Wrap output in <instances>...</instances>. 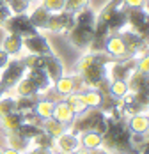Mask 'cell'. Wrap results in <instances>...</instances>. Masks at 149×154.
I'll use <instances>...</instances> for the list:
<instances>
[{
	"mask_svg": "<svg viewBox=\"0 0 149 154\" xmlns=\"http://www.w3.org/2000/svg\"><path fill=\"white\" fill-rule=\"evenodd\" d=\"M114 62L112 57H108L105 51H89L82 55L76 62V73L82 76L85 85L89 89H96V85L106 78L108 66Z\"/></svg>",
	"mask_w": 149,
	"mask_h": 154,
	"instance_id": "cell-1",
	"label": "cell"
},
{
	"mask_svg": "<svg viewBox=\"0 0 149 154\" xmlns=\"http://www.w3.org/2000/svg\"><path fill=\"white\" fill-rule=\"evenodd\" d=\"M94 23H96V11L85 7L74 13V23L71 30L68 32V39L74 48L87 50L94 37Z\"/></svg>",
	"mask_w": 149,
	"mask_h": 154,
	"instance_id": "cell-2",
	"label": "cell"
},
{
	"mask_svg": "<svg viewBox=\"0 0 149 154\" xmlns=\"http://www.w3.org/2000/svg\"><path fill=\"white\" fill-rule=\"evenodd\" d=\"M96 18L106 25L110 34L121 32L122 29H126L128 7L124 5L122 0H110L108 4H105L100 9V13H96Z\"/></svg>",
	"mask_w": 149,
	"mask_h": 154,
	"instance_id": "cell-3",
	"label": "cell"
},
{
	"mask_svg": "<svg viewBox=\"0 0 149 154\" xmlns=\"http://www.w3.org/2000/svg\"><path fill=\"white\" fill-rule=\"evenodd\" d=\"M108 126V119L105 117L103 110L100 108H87L80 115H74V121L71 122V131L76 135H82L85 131H98L103 135Z\"/></svg>",
	"mask_w": 149,
	"mask_h": 154,
	"instance_id": "cell-4",
	"label": "cell"
},
{
	"mask_svg": "<svg viewBox=\"0 0 149 154\" xmlns=\"http://www.w3.org/2000/svg\"><path fill=\"white\" fill-rule=\"evenodd\" d=\"M27 75V67L21 62V59H13L9 60L2 69H0V87L9 92L16 87V83Z\"/></svg>",
	"mask_w": 149,
	"mask_h": 154,
	"instance_id": "cell-5",
	"label": "cell"
},
{
	"mask_svg": "<svg viewBox=\"0 0 149 154\" xmlns=\"http://www.w3.org/2000/svg\"><path fill=\"white\" fill-rule=\"evenodd\" d=\"M2 29L7 32V34H18V35H21V37L34 35V34L37 32L34 29V25L30 23L27 13H23V14H11L5 20V23L2 25Z\"/></svg>",
	"mask_w": 149,
	"mask_h": 154,
	"instance_id": "cell-6",
	"label": "cell"
},
{
	"mask_svg": "<svg viewBox=\"0 0 149 154\" xmlns=\"http://www.w3.org/2000/svg\"><path fill=\"white\" fill-rule=\"evenodd\" d=\"M103 51L108 57H112L114 60L133 59V57H130V53L126 50V45H124V41H122L119 32H114V34L106 35V39H105V43H103Z\"/></svg>",
	"mask_w": 149,
	"mask_h": 154,
	"instance_id": "cell-7",
	"label": "cell"
},
{
	"mask_svg": "<svg viewBox=\"0 0 149 154\" xmlns=\"http://www.w3.org/2000/svg\"><path fill=\"white\" fill-rule=\"evenodd\" d=\"M126 29L138 34L140 37L147 39V11L144 9H128Z\"/></svg>",
	"mask_w": 149,
	"mask_h": 154,
	"instance_id": "cell-8",
	"label": "cell"
},
{
	"mask_svg": "<svg viewBox=\"0 0 149 154\" xmlns=\"http://www.w3.org/2000/svg\"><path fill=\"white\" fill-rule=\"evenodd\" d=\"M74 23V14L69 11H60V13H52L46 23V30L55 32V34H68Z\"/></svg>",
	"mask_w": 149,
	"mask_h": 154,
	"instance_id": "cell-9",
	"label": "cell"
},
{
	"mask_svg": "<svg viewBox=\"0 0 149 154\" xmlns=\"http://www.w3.org/2000/svg\"><path fill=\"white\" fill-rule=\"evenodd\" d=\"M23 50H27L32 55H41V57H46V55L53 53L50 43H48V39H46L41 32H36L34 35L23 37Z\"/></svg>",
	"mask_w": 149,
	"mask_h": 154,
	"instance_id": "cell-10",
	"label": "cell"
},
{
	"mask_svg": "<svg viewBox=\"0 0 149 154\" xmlns=\"http://www.w3.org/2000/svg\"><path fill=\"white\" fill-rule=\"evenodd\" d=\"M80 135L73 133L71 129L64 131L57 138H53V151L57 149V152H74L76 149H80Z\"/></svg>",
	"mask_w": 149,
	"mask_h": 154,
	"instance_id": "cell-11",
	"label": "cell"
},
{
	"mask_svg": "<svg viewBox=\"0 0 149 154\" xmlns=\"http://www.w3.org/2000/svg\"><path fill=\"white\" fill-rule=\"evenodd\" d=\"M43 69H45V73L48 75L52 85L64 75V66H62L60 59L55 55V53H50V55L43 57Z\"/></svg>",
	"mask_w": 149,
	"mask_h": 154,
	"instance_id": "cell-12",
	"label": "cell"
},
{
	"mask_svg": "<svg viewBox=\"0 0 149 154\" xmlns=\"http://www.w3.org/2000/svg\"><path fill=\"white\" fill-rule=\"evenodd\" d=\"M29 14V20L30 23L34 25V29L37 32H43L46 30V23H48V18H50V11L48 9H45L41 4H36L34 7H32V11L30 13H27Z\"/></svg>",
	"mask_w": 149,
	"mask_h": 154,
	"instance_id": "cell-13",
	"label": "cell"
},
{
	"mask_svg": "<svg viewBox=\"0 0 149 154\" xmlns=\"http://www.w3.org/2000/svg\"><path fill=\"white\" fill-rule=\"evenodd\" d=\"M2 50L9 55V57H18L21 51H23V37L18 35V34H7L4 37V43H2Z\"/></svg>",
	"mask_w": 149,
	"mask_h": 154,
	"instance_id": "cell-14",
	"label": "cell"
},
{
	"mask_svg": "<svg viewBox=\"0 0 149 154\" xmlns=\"http://www.w3.org/2000/svg\"><path fill=\"white\" fill-rule=\"evenodd\" d=\"M7 145L18 152H27L32 147V140L23 137L20 131H7Z\"/></svg>",
	"mask_w": 149,
	"mask_h": 154,
	"instance_id": "cell-15",
	"label": "cell"
},
{
	"mask_svg": "<svg viewBox=\"0 0 149 154\" xmlns=\"http://www.w3.org/2000/svg\"><path fill=\"white\" fill-rule=\"evenodd\" d=\"M128 128H130L132 133H138V135L147 133V128H149L147 112H138V113L130 115V119H128Z\"/></svg>",
	"mask_w": 149,
	"mask_h": 154,
	"instance_id": "cell-16",
	"label": "cell"
},
{
	"mask_svg": "<svg viewBox=\"0 0 149 154\" xmlns=\"http://www.w3.org/2000/svg\"><path fill=\"white\" fill-rule=\"evenodd\" d=\"M52 117H53L55 121H59V122L66 124L68 128H69L71 122L74 121L73 110L68 106V103H66V101H59V103H55V105H53V113H52Z\"/></svg>",
	"mask_w": 149,
	"mask_h": 154,
	"instance_id": "cell-17",
	"label": "cell"
},
{
	"mask_svg": "<svg viewBox=\"0 0 149 154\" xmlns=\"http://www.w3.org/2000/svg\"><path fill=\"white\" fill-rule=\"evenodd\" d=\"M27 76L36 83V87L39 89V92H45L46 89L52 87V82H50V78H48V75L45 73L43 67H39V69H29Z\"/></svg>",
	"mask_w": 149,
	"mask_h": 154,
	"instance_id": "cell-18",
	"label": "cell"
},
{
	"mask_svg": "<svg viewBox=\"0 0 149 154\" xmlns=\"http://www.w3.org/2000/svg\"><path fill=\"white\" fill-rule=\"evenodd\" d=\"M13 91H16V96H25V97L37 96V94H39V89L36 87V83H34L27 75L16 83V87L13 89Z\"/></svg>",
	"mask_w": 149,
	"mask_h": 154,
	"instance_id": "cell-19",
	"label": "cell"
},
{
	"mask_svg": "<svg viewBox=\"0 0 149 154\" xmlns=\"http://www.w3.org/2000/svg\"><path fill=\"white\" fill-rule=\"evenodd\" d=\"M41 129L45 131L48 137H52V138H57L59 135H62L64 131H68L69 128H68L66 124H62V122H59V121H55L53 117H50V119H45V121H43Z\"/></svg>",
	"mask_w": 149,
	"mask_h": 154,
	"instance_id": "cell-20",
	"label": "cell"
},
{
	"mask_svg": "<svg viewBox=\"0 0 149 154\" xmlns=\"http://www.w3.org/2000/svg\"><path fill=\"white\" fill-rule=\"evenodd\" d=\"M80 143H82V147H85L89 151L98 149L103 143V135L98 133V131H85V133L80 135Z\"/></svg>",
	"mask_w": 149,
	"mask_h": 154,
	"instance_id": "cell-21",
	"label": "cell"
},
{
	"mask_svg": "<svg viewBox=\"0 0 149 154\" xmlns=\"http://www.w3.org/2000/svg\"><path fill=\"white\" fill-rule=\"evenodd\" d=\"M21 124H23V115L16 110L11 112V113H5L4 117H0V126L5 131H16Z\"/></svg>",
	"mask_w": 149,
	"mask_h": 154,
	"instance_id": "cell-22",
	"label": "cell"
},
{
	"mask_svg": "<svg viewBox=\"0 0 149 154\" xmlns=\"http://www.w3.org/2000/svg\"><path fill=\"white\" fill-rule=\"evenodd\" d=\"M39 97H41V94H37V96H30V97L16 96V112H20L21 115L34 112V106H36V103L39 101Z\"/></svg>",
	"mask_w": 149,
	"mask_h": 154,
	"instance_id": "cell-23",
	"label": "cell"
},
{
	"mask_svg": "<svg viewBox=\"0 0 149 154\" xmlns=\"http://www.w3.org/2000/svg\"><path fill=\"white\" fill-rule=\"evenodd\" d=\"M82 101L85 103L87 108H100L101 106V101H103V94L96 89H87L84 92H80Z\"/></svg>",
	"mask_w": 149,
	"mask_h": 154,
	"instance_id": "cell-24",
	"label": "cell"
},
{
	"mask_svg": "<svg viewBox=\"0 0 149 154\" xmlns=\"http://www.w3.org/2000/svg\"><path fill=\"white\" fill-rule=\"evenodd\" d=\"M108 94H110L114 99L121 101L124 96H128V94H130L128 82H126V80H110V89H108Z\"/></svg>",
	"mask_w": 149,
	"mask_h": 154,
	"instance_id": "cell-25",
	"label": "cell"
},
{
	"mask_svg": "<svg viewBox=\"0 0 149 154\" xmlns=\"http://www.w3.org/2000/svg\"><path fill=\"white\" fill-rule=\"evenodd\" d=\"M53 89H55L59 94H62L64 97H66L68 94H73V91H74L73 76H71V75H62V76L53 83Z\"/></svg>",
	"mask_w": 149,
	"mask_h": 154,
	"instance_id": "cell-26",
	"label": "cell"
},
{
	"mask_svg": "<svg viewBox=\"0 0 149 154\" xmlns=\"http://www.w3.org/2000/svg\"><path fill=\"white\" fill-rule=\"evenodd\" d=\"M34 113H36L41 121L50 119L52 113H53V103H50V101L45 99V97H39V101H37L36 106H34Z\"/></svg>",
	"mask_w": 149,
	"mask_h": 154,
	"instance_id": "cell-27",
	"label": "cell"
},
{
	"mask_svg": "<svg viewBox=\"0 0 149 154\" xmlns=\"http://www.w3.org/2000/svg\"><path fill=\"white\" fill-rule=\"evenodd\" d=\"M64 101L68 103V106L73 110L74 115H80L82 112H85L87 110V106H85V103L82 101V97H80V94H68L66 97H64Z\"/></svg>",
	"mask_w": 149,
	"mask_h": 154,
	"instance_id": "cell-28",
	"label": "cell"
},
{
	"mask_svg": "<svg viewBox=\"0 0 149 154\" xmlns=\"http://www.w3.org/2000/svg\"><path fill=\"white\" fill-rule=\"evenodd\" d=\"M4 4L7 5L11 14H23L30 9V4L27 0H4Z\"/></svg>",
	"mask_w": 149,
	"mask_h": 154,
	"instance_id": "cell-29",
	"label": "cell"
},
{
	"mask_svg": "<svg viewBox=\"0 0 149 154\" xmlns=\"http://www.w3.org/2000/svg\"><path fill=\"white\" fill-rule=\"evenodd\" d=\"M16 110V97L14 96H2L0 97V117H4L5 113H11Z\"/></svg>",
	"mask_w": 149,
	"mask_h": 154,
	"instance_id": "cell-30",
	"label": "cell"
},
{
	"mask_svg": "<svg viewBox=\"0 0 149 154\" xmlns=\"http://www.w3.org/2000/svg\"><path fill=\"white\" fill-rule=\"evenodd\" d=\"M21 62L25 64L27 71H29V69H39V67H43V57H41V55H32V53H27V57H23Z\"/></svg>",
	"mask_w": 149,
	"mask_h": 154,
	"instance_id": "cell-31",
	"label": "cell"
},
{
	"mask_svg": "<svg viewBox=\"0 0 149 154\" xmlns=\"http://www.w3.org/2000/svg\"><path fill=\"white\" fill-rule=\"evenodd\" d=\"M90 0H66V5H64V11H69V13H78L85 7H89Z\"/></svg>",
	"mask_w": 149,
	"mask_h": 154,
	"instance_id": "cell-32",
	"label": "cell"
},
{
	"mask_svg": "<svg viewBox=\"0 0 149 154\" xmlns=\"http://www.w3.org/2000/svg\"><path fill=\"white\" fill-rule=\"evenodd\" d=\"M39 4H41L45 9H48L50 13H60V11H64L66 0H41Z\"/></svg>",
	"mask_w": 149,
	"mask_h": 154,
	"instance_id": "cell-33",
	"label": "cell"
},
{
	"mask_svg": "<svg viewBox=\"0 0 149 154\" xmlns=\"http://www.w3.org/2000/svg\"><path fill=\"white\" fill-rule=\"evenodd\" d=\"M135 71H138L140 75H146V76H147V71H149V57H147V53L142 55V57H137Z\"/></svg>",
	"mask_w": 149,
	"mask_h": 154,
	"instance_id": "cell-34",
	"label": "cell"
},
{
	"mask_svg": "<svg viewBox=\"0 0 149 154\" xmlns=\"http://www.w3.org/2000/svg\"><path fill=\"white\" fill-rule=\"evenodd\" d=\"M45 92H46L45 94V99H48V101H50V103H53V105H55V103H59V101H64V96L57 92V91L53 89V85H52L50 89H46Z\"/></svg>",
	"mask_w": 149,
	"mask_h": 154,
	"instance_id": "cell-35",
	"label": "cell"
},
{
	"mask_svg": "<svg viewBox=\"0 0 149 154\" xmlns=\"http://www.w3.org/2000/svg\"><path fill=\"white\" fill-rule=\"evenodd\" d=\"M128 9H144L147 0H122Z\"/></svg>",
	"mask_w": 149,
	"mask_h": 154,
	"instance_id": "cell-36",
	"label": "cell"
},
{
	"mask_svg": "<svg viewBox=\"0 0 149 154\" xmlns=\"http://www.w3.org/2000/svg\"><path fill=\"white\" fill-rule=\"evenodd\" d=\"M11 16V11L7 9V5L4 4V0H0V29H2V25L5 23V20Z\"/></svg>",
	"mask_w": 149,
	"mask_h": 154,
	"instance_id": "cell-37",
	"label": "cell"
},
{
	"mask_svg": "<svg viewBox=\"0 0 149 154\" xmlns=\"http://www.w3.org/2000/svg\"><path fill=\"white\" fill-rule=\"evenodd\" d=\"M25 154H55L53 149H48V147H30Z\"/></svg>",
	"mask_w": 149,
	"mask_h": 154,
	"instance_id": "cell-38",
	"label": "cell"
},
{
	"mask_svg": "<svg viewBox=\"0 0 149 154\" xmlns=\"http://www.w3.org/2000/svg\"><path fill=\"white\" fill-rule=\"evenodd\" d=\"M9 60H11V57H9V55H7V53L0 48V69H2V67H4V66H5Z\"/></svg>",
	"mask_w": 149,
	"mask_h": 154,
	"instance_id": "cell-39",
	"label": "cell"
},
{
	"mask_svg": "<svg viewBox=\"0 0 149 154\" xmlns=\"http://www.w3.org/2000/svg\"><path fill=\"white\" fill-rule=\"evenodd\" d=\"M90 154H112V152H110V151H106L105 147H98V149H92Z\"/></svg>",
	"mask_w": 149,
	"mask_h": 154,
	"instance_id": "cell-40",
	"label": "cell"
},
{
	"mask_svg": "<svg viewBox=\"0 0 149 154\" xmlns=\"http://www.w3.org/2000/svg\"><path fill=\"white\" fill-rule=\"evenodd\" d=\"M73 154H90L89 149H85V147H80V149H76Z\"/></svg>",
	"mask_w": 149,
	"mask_h": 154,
	"instance_id": "cell-41",
	"label": "cell"
},
{
	"mask_svg": "<svg viewBox=\"0 0 149 154\" xmlns=\"http://www.w3.org/2000/svg\"><path fill=\"white\" fill-rule=\"evenodd\" d=\"M2 154H21V152H18V151H14V149L7 147V149H2Z\"/></svg>",
	"mask_w": 149,
	"mask_h": 154,
	"instance_id": "cell-42",
	"label": "cell"
},
{
	"mask_svg": "<svg viewBox=\"0 0 149 154\" xmlns=\"http://www.w3.org/2000/svg\"><path fill=\"white\" fill-rule=\"evenodd\" d=\"M27 2H29V4H30V7H32V5H36V4H39L41 0H27Z\"/></svg>",
	"mask_w": 149,
	"mask_h": 154,
	"instance_id": "cell-43",
	"label": "cell"
},
{
	"mask_svg": "<svg viewBox=\"0 0 149 154\" xmlns=\"http://www.w3.org/2000/svg\"><path fill=\"white\" fill-rule=\"evenodd\" d=\"M5 94H7V92H5V91H4V89L0 87V97H2V96H5Z\"/></svg>",
	"mask_w": 149,
	"mask_h": 154,
	"instance_id": "cell-44",
	"label": "cell"
},
{
	"mask_svg": "<svg viewBox=\"0 0 149 154\" xmlns=\"http://www.w3.org/2000/svg\"><path fill=\"white\" fill-rule=\"evenodd\" d=\"M59 154H73V152H59Z\"/></svg>",
	"mask_w": 149,
	"mask_h": 154,
	"instance_id": "cell-45",
	"label": "cell"
},
{
	"mask_svg": "<svg viewBox=\"0 0 149 154\" xmlns=\"http://www.w3.org/2000/svg\"><path fill=\"white\" fill-rule=\"evenodd\" d=\"M0 154H2V149H0Z\"/></svg>",
	"mask_w": 149,
	"mask_h": 154,
	"instance_id": "cell-46",
	"label": "cell"
}]
</instances>
